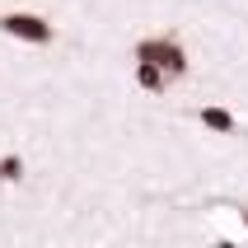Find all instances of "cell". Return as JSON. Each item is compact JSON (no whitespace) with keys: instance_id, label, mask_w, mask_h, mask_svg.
Instances as JSON below:
<instances>
[{"instance_id":"7a4b0ae2","label":"cell","mask_w":248,"mask_h":248,"mask_svg":"<svg viewBox=\"0 0 248 248\" xmlns=\"http://www.w3.org/2000/svg\"><path fill=\"white\" fill-rule=\"evenodd\" d=\"M0 33H10L19 42H33V47H47L52 42V24L42 14H0Z\"/></svg>"},{"instance_id":"3957f363","label":"cell","mask_w":248,"mask_h":248,"mask_svg":"<svg viewBox=\"0 0 248 248\" xmlns=\"http://www.w3.org/2000/svg\"><path fill=\"white\" fill-rule=\"evenodd\" d=\"M197 122L206 126V131H216V136H230V131H234V117H230L225 108H202V112H197Z\"/></svg>"},{"instance_id":"52a82bcc","label":"cell","mask_w":248,"mask_h":248,"mask_svg":"<svg viewBox=\"0 0 248 248\" xmlns=\"http://www.w3.org/2000/svg\"><path fill=\"white\" fill-rule=\"evenodd\" d=\"M239 216H244V225H248V206H239Z\"/></svg>"},{"instance_id":"5b68a950","label":"cell","mask_w":248,"mask_h":248,"mask_svg":"<svg viewBox=\"0 0 248 248\" xmlns=\"http://www.w3.org/2000/svg\"><path fill=\"white\" fill-rule=\"evenodd\" d=\"M0 178L19 183V178H24V159H19V155H5V159H0Z\"/></svg>"},{"instance_id":"277c9868","label":"cell","mask_w":248,"mask_h":248,"mask_svg":"<svg viewBox=\"0 0 248 248\" xmlns=\"http://www.w3.org/2000/svg\"><path fill=\"white\" fill-rule=\"evenodd\" d=\"M136 84H140V89H150V94H159V89L169 84V75L159 66H150V61H136Z\"/></svg>"},{"instance_id":"8992f818","label":"cell","mask_w":248,"mask_h":248,"mask_svg":"<svg viewBox=\"0 0 248 248\" xmlns=\"http://www.w3.org/2000/svg\"><path fill=\"white\" fill-rule=\"evenodd\" d=\"M216 248H234V244H230V239H220V244H216Z\"/></svg>"},{"instance_id":"6da1fadb","label":"cell","mask_w":248,"mask_h":248,"mask_svg":"<svg viewBox=\"0 0 248 248\" xmlns=\"http://www.w3.org/2000/svg\"><path fill=\"white\" fill-rule=\"evenodd\" d=\"M136 61H150L169 75V80H183L187 75V52H183V42L173 33H159V38H145L136 42Z\"/></svg>"},{"instance_id":"ba28073f","label":"cell","mask_w":248,"mask_h":248,"mask_svg":"<svg viewBox=\"0 0 248 248\" xmlns=\"http://www.w3.org/2000/svg\"><path fill=\"white\" fill-rule=\"evenodd\" d=\"M0 183H5V178H0Z\"/></svg>"}]
</instances>
